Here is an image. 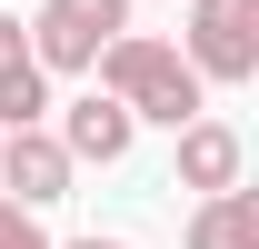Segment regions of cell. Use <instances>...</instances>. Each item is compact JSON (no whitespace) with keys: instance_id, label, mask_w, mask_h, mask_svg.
Listing matches in <instances>:
<instances>
[{"instance_id":"cell-1","label":"cell","mask_w":259,"mask_h":249,"mask_svg":"<svg viewBox=\"0 0 259 249\" xmlns=\"http://www.w3.org/2000/svg\"><path fill=\"white\" fill-rule=\"evenodd\" d=\"M90 70H100V100H120L130 120H160V130H190L199 120V70L180 60L169 40H150V30H120Z\"/></svg>"},{"instance_id":"cell-2","label":"cell","mask_w":259,"mask_h":249,"mask_svg":"<svg viewBox=\"0 0 259 249\" xmlns=\"http://www.w3.org/2000/svg\"><path fill=\"white\" fill-rule=\"evenodd\" d=\"M120 30H130V0H40V20L20 40H30L40 70H90Z\"/></svg>"},{"instance_id":"cell-3","label":"cell","mask_w":259,"mask_h":249,"mask_svg":"<svg viewBox=\"0 0 259 249\" xmlns=\"http://www.w3.org/2000/svg\"><path fill=\"white\" fill-rule=\"evenodd\" d=\"M180 60L209 80H259V0H190V50Z\"/></svg>"},{"instance_id":"cell-4","label":"cell","mask_w":259,"mask_h":249,"mask_svg":"<svg viewBox=\"0 0 259 249\" xmlns=\"http://www.w3.org/2000/svg\"><path fill=\"white\" fill-rule=\"evenodd\" d=\"M70 180H80V170H70V150L50 140V130H10V140H0V189H10L20 210L70 199Z\"/></svg>"},{"instance_id":"cell-5","label":"cell","mask_w":259,"mask_h":249,"mask_svg":"<svg viewBox=\"0 0 259 249\" xmlns=\"http://www.w3.org/2000/svg\"><path fill=\"white\" fill-rule=\"evenodd\" d=\"M50 140H60V150H70V170H90V159H100V170H110V159H130V140H140V120H130V110H120V100H70V110H60V130H50Z\"/></svg>"},{"instance_id":"cell-6","label":"cell","mask_w":259,"mask_h":249,"mask_svg":"<svg viewBox=\"0 0 259 249\" xmlns=\"http://www.w3.org/2000/svg\"><path fill=\"white\" fill-rule=\"evenodd\" d=\"M239 130L229 120H190L180 130V189H199V199H220V189H239Z\"/></svg>"},{"instance_id":"cell-7","label":"cell","mask_w":259,"mask_h":249,"mask_svg":"<svg viewBox=\"0 0 259 249\" xmlns=\"http://www.w3.org/2000/svg\"><path fill=\"white\" fill-rule=\"evenodd\" d=\"M190 249H259V189H220V199H199Z\"/></svg>"},{"instance_id":"cell-8","label":"cell","mask_w":259,"mask_h":249,"mask_svg":"<svg viewBox=\"0 0 259 249\" xmlns=\"http://www.w3.org/2000/svg\"><path fill=\"white\" fill-rule=\"evenodd\" d=\"M40 110H50V70L20 50V60H0V130H40Z\"/></svg>"},{"instance_id":"cell-9","label":"cell","mask_w":259,"mask_h":249,"mask_svg":"<svg viewBox=\"0 0 259 249\" xmlns=\"http://www.w3.org/2000/svg\"><path fill=\"white\" fill-rule=\"evenodd\" d=\"M0 249H50V229H40L20 199H0Z\"/></svg>"},{"instance_id":"cell-10","label":"cell","mask_w":259,"mask_h":249,"mask_svg":"<svg viewBox=\"0 0 259 249\" xmlns=\"http://www.w3.org/2000/svg\"><path fill=\"white\" fill-rule=\"evenodd\" d=\"M20 50H30V40H20V20L0 10V60H20Z\"/></svg>"},{"instance_id":"cell-11","label":"cell","mask_w":259,"mask_h":249,"mask_svg":"<svg viewBox=\"0 0 259 249\" xmlns=\"http://www.w3.org/2000/svg\"><path fill=\"white\" fill-rule=\"evenodd\" d=\"M70 249H130V239H100V229H90V239H70Z\"/></svg>"}]
</instances>
